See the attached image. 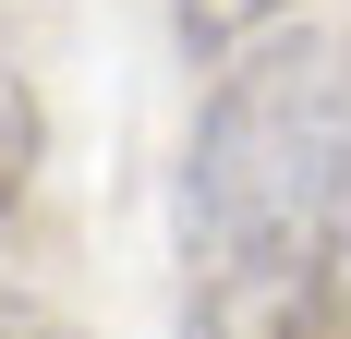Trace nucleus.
<instances>
[{
	"label": "nucleus",
	"mask_w": 351,
	"mask_h": 339,
	"mask_svg": "<svg viewBox=\"0 0 351 339\" xmlns=\"http://www.w3.org/2000/svg\"><path fill=\"white\" fill-rule=\"evenodd\" d=\"M182 267H351V73L315 36L218 73L182 158Z\"/></svg>",
	"instance_id": "1"
},
{
	"label": "nucleus",
	"mask_w": 351,
	"mask_h": 339,
	"mask_svg": "<svg viewBox=\"0 0 351 339\" xmlns=\"http://www.w3.org/2000/svg\"><path fill=\"white\" fill-rule=\"evenodd\" d=\"M182 339H351V279L327 267H182Z\"/></svg>",
	"instance_id": "2"
},
{
	"label": "nucleus",
	"mask_w": 351,
	"mask_h": 339,
	"mask_svg": "<svg viewBox=\"0 0 351 339\" xmlns=\"http://www.w3.org/2000/svg\"><path fill=\"white\" fill-rule=\"evenodd\" d=\"M291 0H170V25H182V49H206V61H230V49H254V36L279 25Z\"/></svg>",
	"instance_id": "3"
},
{
	"label": "nucleus",
	"mask_w": 351,
	"mask_h": 339,
	"mask_svg": "<svg viewBox=\"0 0 351 339\" xmlns=\"http://www.w3.org/2000/svg\"><path fill=\"white\" fill-rule=\"evenodd\" d=\"M25 170H36V97L0 73V206L25 194Z\"/></svg>",
	"instance_id": "4"
},
{
	"label": "nucleus",
	"mask_w": 351,
	"mask_h": 339,
	"mask_svg": "<svg viewBox=\"0 0 351 339\" xmlns=\"http://www.w3.org/2000/svg\"><path fill=\"white\" fill-rule=\"evenodd\" d=\"M0 339H73V327L49 303H25V291H0Z\"/></svg>",
	"instance_id": "5"
},
{
	"label": "nucleus",
	"mask_w": 351,
	"mask_h": 339,
	"mask_svg": "<svg viewBox=\"0 0 351 339\" xmlns=\"http://www.w3.org/2000/svg\"><path fill=\"white\" fill-rule=\"evenodd\" d=\"M339 73H351V61H339Z\"/></svg>",
	"instance_id": "6"
}]
</instances>
